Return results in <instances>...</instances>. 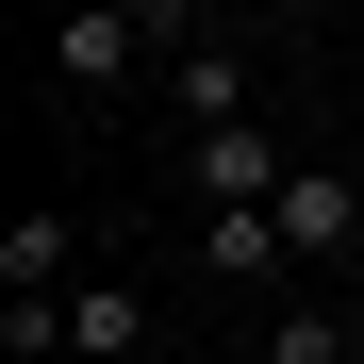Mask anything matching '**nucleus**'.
<instances>
[{
    "instance_id": "nucleus-1",
    "label": "nucleus",
    "mask_w": 364,
    "mask_h": 364,
    "mask_svg": "<svg viewBox=\"0 0 364 364\" xmlns=\"http://www.w3.org/2000/svg\"><path fill=\"white\" fill-rule=\"evenodd\" d=\"M133 50H199L166 17V0H83L67 33H50V83H133Z\"/></svg>"
},
{
    "instance_id": "nucleus-2",
    "label": "nucleus",
    "mask_w": 364,
    "mask_h": 364,
    "mask_svg": "<svg viewBox=\"0 0 364 364\" xmlns=\"http://www.w3.org/2000/svg\"><path fill=\"white\" fill-rule=\"evenodd\" d=\"M182 182H199V215H265L298 166H282V133L249 116V133H199V149H182Z\"/></svg>"
},
{
    "instance_id": "nucleus-3",
    "label": "nucleus",
    "mask_w": 364,
    "mask_h": 364,
    "mask_svg": "<svg viewBox=\"0 0 364 364\" xmlns=\"http://www.w3.org/2000/svg\"><path fill=\"white\" fill-rule=\"evenodd\" d=\"M331 249H364V182H315V166H298L282 182V265H331Z\"/></svg>"
},
{
    "instance_id": "nucleus-4",
    "label": "nucleus",
    "mask_w": 364,
    "mask_h": 364,
    "mask_svg": "<svg viewBox=\"0 0 364 364\" xmlns=\"http://www.w3.org/2000/svg\"><path fill=\"white\" fill-rule=\"evenodd\" d=\"M0 298H83V232L50 215V199H33L17 232H0Z\"/></svg>"
},
{
    "instance_id": "nucleus-5",
    "label": "nucleus",
    "mask_w": 364,
    "mask_h": 364,
    "mask_svg": "<svg viewBox=\"0 0 364 364\" xmlns=\"http://www.w3.org/2000/svg\"><path fill=\"white\" fill-rule=\"evenodd\" d=\"M166 83H182V116H199V133H249V50H166Z\"/></svg>"
},
{
    "instance_id": "nucleus-6",
    "label": "nucleus",
    "mask_w": 364,
    "mask_h": 364,
    "mask_svg": "<svg viewBox=\"0 0 364 364\" xmlns=\"http://www.w3.org/2000/svg\"><path fill=\"white\" fill-rule=\"evenodd\" d=\"M67 348H83V364H133V348H149V298H133V282H83V298H67Z\"/></svg>"
},
{
    "instance_id": "nucleus-7",
    "label": "nucleus",
    "mask_w": 364,
    "mask_h": 364,
    "mask_svg": "<svg viewBox=\"0 0 364 364\" xmlns=\"http://www.w3.org/2000/svg\"><path fill=\"white\" fill-rule=\"evenodd\" d=\"M199 265L215 282H282V199L265 215H199Z\"/></svg>"
},
{
    "instance_id": "nucleus-8",
    "label": "nucleus",
    "mask_w": 364,
    "mask_h": 364,
    "mask_svg": "<svg viewBox=\"0 0 364 364\" xmlns=\"http://www.w3.org/2000/svg\"><path fill=\"white\" fill-rule=\"evenodd\" d=\"M265 364H348V315H331V298H282V315H265Z\"/></svg>"
},
{
    "instance_id": "nucleus-9",
    "label": "nucleus",
    "mask_w": 364,
    "mask_h": 364,
    "mask_svg": "<svg viewBox=\"0 0 364 364\" xmlns=\"http://www.w3.org/2000/svg\"><path fill=\"white\" fill-rule=\"evenodd\" d=\"M348 364H364V315H348Z\"/></svg>"
}]
</instances>
